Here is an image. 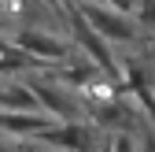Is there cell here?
Wrapping results in <instances>:
<instances>
[{"mask_svg":"<svg viewBox=\"0 0 155 152\" xmlns=\"http://www.w3.org/2000/svg\"><path fill=\"white\" fill-rule=\"evenodd\" d=\"M37 145L59 148V152H96L107 137L96 130L92 123H63V126H48L41 137H33Z\"/></svg>","mask_w":155,"mask_h":152,"instance_id":"cell-4","label":"cell"},{"mask_svg":"<svg viewBox=\"0 0 155 152\" xmlns=\"http://www.w3.org/2000/svg\"><path fill=\"white\" fill-rule=\"evenodd\" d=\"M63 15H67V22H70V41L81 48L89 56V63L104 74L107 82H114L122 89V74H118V56L111 52V45H104L100 37H96L85 22H81V15H78V4H63Z\"/></svg>","mask_w":155,"mask_h":152,"instance_id":"cell-2","label":"cell"},{"mask_svg":"<svg viewBox=\"0 0 155 152\" xmlns=\"http://www.w3.org/2000/svg\"><path fill=\"white\" fill-rule=\"evenodd\" d=\"M26 89L33 93L37 108H41L55 126H63V123H89V108H85V100H78V93L55 85L48 78H30Z\"/></svg>","mask_w":155,"mask_h":152,"instance_id":"cell-1","label":"cell"},{"mask_svg":"<svg viewBox=\"0 0 155 152\" xmlns=\"http://www.w3.org/2000/svg\"><path fill=\"white\" fill-rule=\"evenodd\" d=\"M81 4H100V0H81Z\"/></svg>","mask_w":155,"mask_h":152,"instance_id":"cell-11","label":"cell"},{"mask_svg":"<svg viewBox=\"0 0 155 152\" xmlns=\"http://www.w3.org/2000/svg\"><path fill=\"white\" fill-rule=\"evenodd\" d=\"M78 15H81V22L100 37L104 45H129V41H137V37H144L140 26L133 22L129 15H114V11H107L100 4H78Z\"/></svg>","mask_w":155,"mask_h":152,"instance_id":"cell-3","label":"cell"},{"mask_svg":"<svg viewBox=\"0 0 155 152\" xmlns=\"http://www.w3.org/2000/svg\"><path fill=\"white\" fill-rule=\"evenodd\" d=\"M107 148L111 152H137V141H133L129 134H111L107 137Z\"/></svg>","mask_w":155,"mask_h":152,"instance_id":"cell-8","label":"cell"},{"mask_svg":"<svg viewBox=\"0 0 155 152\" xmlns=\"http://www.w3.org/2000/svg\"><path fill=\"white\" fill-rule=\"evenodd\" d=\"M0 111H26V115H37V100L33 93L22 85V82H0ZM45 115V111H41Z\"/></svg>","mask_w":155,"mask_h":152,"instance_id":"cell-7","label":"cell"},{"mask_svg":"<svg viewBox=\"0 0 155 152\" xmlns=\"http://www.w3.org/2000/svg\"><path fill=\"white\" fill-rule=\"evenodd\" d=\"M100 8H107V11H114V15H129V19H133V11H137V0H100Z\"/></svg>","mask_w":155,"mask_h":152,"instance_id":"cell-9","label":"cell"},{"mask_svg":"<svg viewBox=\"0 0 155 152\" xmlns=\"http://www.w3.org/2000/svg\"><path fill=\"white\" fill-rule=\"evenodd\" d=\"M0 33H4V19H0Z\"/></svg>","mask_w":155,"mask_h":152,"instance_id":"cell-12","label":"cell"},{"mask_svg":"<svg viewBox=\"0 0 155 152\" xmlns=\"http://www.w3.org/2000/svg\"><path fill=\"white\" fill-rule=\"evenodd\" d=\"M48 126H55L48 115H26V111H0V134H15V137H41Z\"/></svg>","mask_w":155,"mask_h":152,"instance_id":"cell-6","label":"cell"},{"mask_svg":"<svg viewBox=\"0 0 155 152\" xmlns=\"http://www.w3.org/2000/svg\"><path fill=\"white\" fill-rule=\"evenodd\" d=\"M11 45L18 52H26L30 60H37V63H52L59 56H67V41L63 37H55L48 30H33V26H22L18 33H11Z\"/></svg>","mask_w":155,"mask_h":152,"instance_id":"cell-5","label":"cell"},{"mask_svg":"<svg viewBox=\"0 0 155 152\" xmlns=\"http://www.w3.org/2000/svg\"><path fill=\"white\" fill-rule=\"evenodd\" d=\"M0 152H18V148H8V145H0Z\"/></svg>","mask_w":155,"mask_h":152,"instance_id":"cell-10","label":"cell"}]
</instances>
